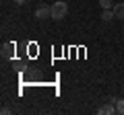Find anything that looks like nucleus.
Wrapping results in <instances>:
<instances>
[{
    "instance_id": "obj_11",
    "label": "nucleus",
    "mask_w": 124,
    "mask_h": 115,
    "mask_svg": "<svg viewBox=\"0 0 124 115\" xmlns=\"http://www.w3.org/2000/svg\"><path fill=\"white\" fill-rule=\"evenodd\" d=\"M15 2H17V4L21 6V4H27V2H31V0H15Z\"/></svg>"
},
{
    "instance_id": "obj_6",
    "label": "nucleus",
    "mask_w": 124,
    "mask_h": 115,
    "mask_svg": "<svg viewBox=\"0 0 124 115\" xmlns=\"http://www.w3.org/2000/svg\"><path fill=\"white\" fill-rule=\"evenodd\" d=\"M114 14H116V19L124 21V2H116L114 4Z\"/></svg>"
},
{
    "instance_id": "obj_12",
    "label": "nucleus",
    "mask_w": 124,
    "mask_h": 115,
    "mask_svg": "<svg viewBox=\"0 0 124 115\" xmlns=\"http://www.w3.org/2000/svg\"><path fill=\"white\" fill-rule=\"evenodd\" d=\"M122 93H124V86H122Z\"/></svg>"
},
{
    "instance_id": "obj_10",
    "label": "nucleus",
    "mask_w": 124,
    "mask_h": 115,
    "mask_svg": "<svg viewBox=\"0 0 124 115\" xmlns=\"http://www.w3.org/2000/svg\"><path fill=\"white\" fill-rule=\"evenodd\" d=\"M0 113H2V115H10V109H8V107H4V109L0 111Z\"/></svg>"
},
{
    "instance_id": "obj_2",
    "label": "nucleus",
    "mask_w": 124,
    "mask_h": 115,
    "mask_svg": "<svg viewBox=\"0 0 124 115\" xmlns=\"http://www.w3.org/2000/svg\"><path fill=\"white\" fill-rule=\"evenodd\" d=\"M66 14H68V4L64 0H58V2L52 4V19L54 21H62Z\"/></svg>"
},
{
    "instance_id": "obj_5",
    "label": "nucleus",
    "mask_w": 124,
    "mask_h": 115,
    "mask_svg": "<svg viewBox=\"0 0 124 115\" xmlns=\"http://www.w3.org/2000/svg\"><path fill=\"white\" fill-rule=\"evenodd\" d=\"M114 113H118V111H116V105L114 103H106V105H101L97 109V115H114Z\"/></svg>"
},
{
    "instance_id": "obj_3",
    "label": "nucleus",
    "mask_w": 124,
    "mask_h": 115,
    "mask_svg": "<svg viewBox=\"0 0 124 115\" xmlns=\"http://www.w3.org/2000/svg\"><path fill=\"white\" fill-rule=\"evenodd\" d=\"M0 56H2V60H13L15 58V43L4 41L2 47H0Z\"/></svg>"
},
{
    "instance_id": "obj_7",
    "label": "nucleus",
    "mask_w": 124,
    "mask_h": 115,
    "mask_svg": "<svg viewBox=\"0 0 124 115\" xmlns=\"http://www.w3.org/2000/svg\"><path fill=\"white\" fill-rule=\"evenodd\" d=\"M114 17H116V14H114V10H112V8H106V10H103V13H101V21H103V23L112 21V19H114Z\"/></svg>"
},
{
    "instance_id": "obj_8",
    "label": "nucleus",
    "mask_w": 124,
    "mask_h": 115,
    "mask_svg": "<svg viewBox=\"0 0 124 115\" xmlns=\"http://www.w3.org/2000/svg\"><path fill=\"white\" fill-rule=\"evenodd\" d=\"M114 4H116L114 0H99V6H101L103 10L106 8H114Z\"/></svg>"
},
{
    "instance_id": "obj_9",
    "label": "nucleus",
    "mask_w": 124,
    "mask_h": 115,
    "mask_svg": "<svg viewBox=\"0 0 124 115\" xmlns=\"http://www.w3.org/2000/svg\"><path fill=\"white\" fill-rule=\"evenodd\" d=\"M116 111H118L120 115H124V99H118V101H116Z\"/></svg>"
},
{
    "instance_id": "obj_4",
    "label": "nucleus",
    "mask_w": 124,
    "mask_h": 115,
    "mask_svg": "<svg viewBox=\"0 0 124 115\" xmlns=\"http://www.w3.org/2000/svg\"><path fill=\"white\" fill-rule=\"evenodd\" d=\"M35 19H39V21H44V19H52V6L48 4H41L35 8Z\"/></svg>"
},
{
    "instance_id": "obj_13",
    "label": "nucleus",
    "mask_w": 124,
    "mask_h": 115,
    "mask_svg": "<svg viewBox=\"0 0 124 115\" xmlns=\"http://www.w3.org/2000/svg\"><path fill=\"white\" fill-rule=\"evenodd\" d=\"M122 33H124V29H122Z\"/></svg>"
},
{
    "instance_id": "obj_1",
    "label": "nucleus",
    "mask_w": 124,
    "mask_h": 115,
    "mask_svg": "<svg viewBox=\"0 0 124 115\" xmlns=\"http://www.w3.org/2000/svg\"><path fill=\"white\" fill-rule=\"evenodd\" d=\"M23 78L29 84H39L41 80H44V72H41L39 68H35V66H29V68L23 70Z\"/></svg>"
}]
</instances>
